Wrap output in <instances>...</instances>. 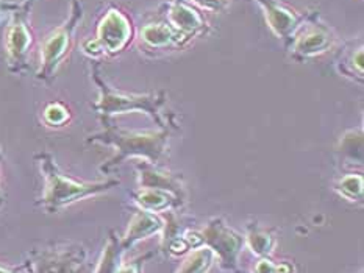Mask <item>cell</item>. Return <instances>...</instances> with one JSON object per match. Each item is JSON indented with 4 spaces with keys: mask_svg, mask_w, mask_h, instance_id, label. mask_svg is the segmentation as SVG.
<instances>
[{
    "mask_svg": "<svg viewBox=\"0 0 364 273\" xmlns=\"http://www.w3.org/2000/svg\"><path fill=\"white\" fill-rule=\"evenodd\" d=\"M104 123L105 130L90 136L88 139L90 143H100L116 148L113 158L100 167L102 172L112 170L129 158H139L158 166L168 155L171 136L169 130L129 131L119 128L117 125L109 122V119H104Z\"/></svg>",
    "mask_w": 364,
    "mask_h": 273,
    "instance_id": "cell-1",
    "label": "cell"
},
{
    "mask_svg": "<svg viewBox=\"0 0 364 273\" xmlns=\"http://www.w3.org/2000/svg\"><path fill=\"white\" fill-rule=\"evenodd\" d=\"M41 167V174L46 179V189L43 195V205L47 211L55 213L63 206H68L70 203L78 201L91 195H97L105 191H109L112 187L119 184V179H107V182L97 183H80L75 179L61 174L52 155L41 153L36 156Z\"/></svg>",
    "mask_w": 364,
    "mask_h": 273,
    "instance_id": "cell-2",
    "label": "cell"
},
{
    "mask_svg": "<svg viewBox=\"0 0 364 273\" xmlns=\"http://www.w3.org/2000/svg\"><path fill=\"white\" fill-rule=\"evenodd\" d=\"M94 80H96L100 97L97 104L94 105L96 111L104 117L109 119L116 114H125V113H144L150 119H152L161 130H168L169 119H166L163 113V108L166 105V92H150V94H127L119 92L102 80L97 72H94Z\"/></svg>",
    "mask_w": 364,
    "mask_h": 273,
    "instance_id": "cell-3",
    "label": "cell"
},
{
    "mask_svg": "<svg viewBox=\"0 0 364 273\" xmlns=\"http://www.w3.org/2000/svg\"><path fill=\"white\" fill-rule=\"evenodd\" d=\"M336 44V36L326 23L318 19H305L302 26L288 43L292 58L297 61H306L319 55L327 53Z\"/></svg>",
    "mask_w": 364,
    "mask_h": 273,
    "instance_id": "cell-4",
    "label": "cell"
},
{
    "mask_svg": "<svg viewBox=\"0 0 364 273\" xmlns=\"http://www.w3.org/2000/svg\"><path fill=\"white\" fill-rule=\"evenodd\" d=\"M200 234L203 245H207L213 253L218 255L223 267L230 270L238 269L240 255L244 245L242 236L220 218H213Z\"/></svg>",
    "mask_w": 364,
    "mask_h": 273,
    "instance_id": "cell-5",
    "label": "cell"
},
{
    "mask_svg": "<svg viewBox=\"0 0 364 273\" xmlns=\"http://www.w3.org/2000/svg\"><path fill=\"white\" fill-rule=\"evenodd\" d=\"M82 19V8L77 2H74V11L70 19L65 26L55 30L53 33L46 39L41 50V69H39V78H50L57 72L61 61L69 52L70 41H73V33L77 27L78 21Z\"/></svg>",
    "mask_w": 364,
    "mask_h": 273,
    "instance_id": "cell-6",
    "label": "cell"
},
{
    "mask_svg": "<svg viewBox=\"0 0 364 273\" xmlns=\"http://www.w3.org/2000/svg\"><path fill=\"white\" fill-rule=\"evenodd\" d=\"M133 27L125 13L112 8L104 14L97 27V41L105 53L117 55L130 44Z\"/></svg>",
    "mask_w": 364,
    "mask_h": 273,
    "instance_id": "cell-7",
    "label": "cell"
},
{
    "mask_svg": "<svg viewBox=\"0 0 364 273\" xmlns=\"http://www.w3.org/2000/svg\"><path fill=\"white\" fill-rule=\"evenodd\" d=\"M258 4L263 8L264 19L272 33L289 43L299 27L304 23V16L292 10L289 5L283 4L282 0H258Z\"/></svg>",
    "mask_w": 364,
    "mask_h": 273,
    "instance_id": "cell-8",
    "label": "cell"
},
{
    "mask_svg": "<svg viewBox=\"0 0 364 273\" xmlns=\"http://www.w3.org/2000/svg\"><path fill=\"white\" fill-rule=\"evenodd\" d=\"M136 170L139 177V187H142V189L164 191L173 195L180 203V206L185 205L186 191L180 177L169 174V172L160 169L155 164L142 160L136 162Z\"/></svg>",
    "mask_w": 364,
    "mask_h": 273,
    "instance_id": "cell-9",
    "label": "cell"
},
{
    "mask_svg": "<svg viewBox=\"0 0 364 273\" xmlns=\"http://www.w3.org/2000/svg\"><path fill=\"white\" fill-rule=\"evenodd\" d=\"M166 22L169 23L173 31L183 36L189 41L193 36L200 35L207 28V21L203 14L194 5L185 0H176L168 6L166 11Z\"/></svg>",
    "mask_w": 364,
    "mask_h": 273,
    "instance_id": "cell-10",
    "label": "cell"
},
{
    "mask_svg": "<svg viewBox=\"0 0 364 273\" xmlns=\"http://www.w3.org/2000/svg\"><path fill=\"white\" fill-rule=\"evenodd\" d=\"M35 265L36 273H82L85 253L78 248H65L43 255Z\"/></svg>",
    "mask_w": 364,
    "mask_h": 273,
    "instance_id": "cell-11",
    "label": "cell"
},
{
    "mask_svg": "<svg viewBox=\"0 0 364 273\" xmlns=\"http://www.w3.org/2000/svg\"><path fill=\"white\" fill-rule=\"evenodd\" d=\"M139 41L146 50H166L188 43L183 36L173 31L166 21L149 22L142 26L139 30Z\"/></svg>",
    "mask_w": 364,
    "mask_h": 273,
    "instance_id": "cell-12",
    "label": "cell"
},
{
    "mask_svg": "<svg viewBox=\"0 0 364 273\" xmlns=\"http://www.w3.org/2000/svg\"><path fill=\"white\" fill-rule=\"evenodd\" d=\"M164 228V221L158 217L155 213H149V211L139 209L134 213L130 218L129 230H127L125 236L121 239L122 247L125 250L132 248L139 240H144L155 236V234L161 233Z\"/></svg>",
    "mask_w": 364,
    "mask_h": 273,
    "instance_id": "cell-13",
    "label": "cell"
},
{
    "mask_svg": "<svg viewBox=\"0 0 364 273\" xmlns=\"http://www.w3.org/2000/svg\"><path fill=\"white\" fill-rule=\"evenodd\" d=\"M31 44V35L27 23L22 19L14 21L6 38V49L13 65H23Z\"/></svg>",
    "mask_w": 364,
    "mask_h": 273,
    "instance_id": "cell-14",
    "label": "cell"
},
{
    "mask_svg": "<svg viewBox=\"0 0 364 273\" xmlns=\"http://www.w3.org/2000/svg\"><path fill=\"white\" fill-rule=\"evenodd\" d=\"M133 197L139 208L149 211V213H163L169 208H180V203L176 200V197L164 191L142 189V187H139V191Z\"/></svg>",
    "mask_w": 364,
    "mask_h": 273,
    "instance_id": "cell-15",
    "label": "cell"
},
{
    "mask_svg": "<svg viewBox=\"0 0 364 273\" xmlns=\"http://www.w3.org/2000/svg\"><path fill=\"white\" fill-rule=\"evenodd\" d=\"M124 252L125 248L122 247L121 239H117L114 233H109L108 244L104 250V255H102L96 273H117L122 265Z\"/></svg>",
    "mask_w": 364,
    "mask_h": 273,
    "instance_id": "cell-16",
    "label": "cell"
},
{
    "mask_svg": "<svg viewBox=\"0 0 364 273\" xmlns=\"http://www.w3.org/2000/svg\"><path fill=\"white\" fill-rule=\"evenodd\" d=\"M247 245L259 257H269L274 252L275 238L271 233L259 228L258 225H250L247 230Z\"/></svg>",
    "mask_w": 364,
    "mask_h": 273,
    "instance_id": "cell-17",
    "label": "cell"
},
{
    "mask_svg": "<svg viewBox=\"0 0 364 273\" xmlns=\"http://www.w3.org/2000/svg\"><path fill=\"white\" fill-rule=\"evenodd\" d=\"M215 257L216 255L208 247L196 248V252L186 257L177 273H207L215 262Z\"/></svg>",
    "mask_w": 364,
    "mask_h": 273,
    "instance_id": "cell-18",
    "label": "cell"
},
{
    "mask_svg": "<svg viewBox=\"0 0 364 273\" xmlns=\"http://www.w3.org/2000/svg\"><path fill=\"white\" fill-rule=\"evenodd\" d=\"M364 179L358 174H347L336 183V191L341 197L349 201L363 200Z\"/></svg>",
    "mask_w": 364,
    "mask_h": 273,
    "instance_id": "cell-19",
    "label": "cell"
},
{
    "mask_svg": "<svg viewBox=\"0 0 364 273\" xmlns=\"http://www.w3.org/2000/svg\"><path fill=\"white\" fill-rule=\"evenodd\" d=\"M343 66H341V72L346 77H358L360 80H363V74H364V69H363V45L357 47V49H352L349 53L346 55V57L341 60Z\"/></svg>",
    "mask_w": 364,
    "mask_h": 273,
    "instance_id": "cell-20",
    "label": "cell"
},
{
    "mask_svg": "<svg viewBox=\"0 0 364 273\" xmlns=\"http://www.w3.org/2000/svg\"><path fill=\"white\" fill-rule=\"evenodd\" d=\"M44 121L50 127H63L70 121V113L60 101H53L44 109Z\"/></svg>",
    "mask_w": 364,
    "mask_h": 273,
    "instance_id": "cell-21",
    "label": "cell"
},
{
    "mask_svg": "<svg viewBox=\"0 0 364 273\" xmlns=\"http://www.w3.org/2000/svg\"><path fill=\"white\" fill-rule=\"evenodd\" d=\"M189 2H191V5L199 6L203 11L218 13L223 11L230 0H189Z\"/></svg>",
    "mask_w": 364,
    "mask_h": 273,
    "instance_id": "cell-22",
    "label": "cell"
},
{
    "mask_svg": "<svg viewBox=\"0 0 364 273\" xmlns=\"http://www.w3.org/2000/svg\"><path fill=\"white\" fill-rule=\"evenodd\" d=\"M253 273H280V264H274L269 257H261Z\"/></svg>",
    "mask_w": 364,
    "mask_h": 273,
    "instance_id": "cell-23",
    "label": "cell"
},
{
    "mask_svg": "<svg viewBox=\"0 0 364 273\" xmlns=\"http://www.w3.org/2000/svg\"><path fill=\"white\" fill-rule=\"evenodd\" d=\"M83 52L86 55H90V57H100V55L105 53L97 39H90V41H85L83 43Z\"/></svg>",
    "mask_w": 364,
    "mask_h": 273,
    "instance_id": "cell-24",
    "label": "cell"
},
{
    "mask_svg": "<svg viewBox=\"0 0 364 273\" xmlns=\"http://www.w3.org/2000/svg\"><path fill=\"white\" fill-rule=\"evenodd\" d=\"M150 255L144 256V257H139V260L133 261L127 265H121V269L117 270V273H142V265H144V261L147 260Z\"/></svg>",
    "mask_w": 364,
    "mask_h": 273,
    "instance_id": "cell-25",
    "label": "cell"
},
{
    "mask_svg": "<svg viewBox=\"0 0 364 273\" xmlns=\"http://www.w3.org/2000/svg\"><path fill=\"white\" fill-rule=\"evenodd\" d=\"M19 269H6V267H4V265H0V273H16L18 272Z\"/></svg>",
    "mask_w": 364,
    "mask_h": 273,
    "instance_id": "cell-26",
    "label": "cell"
},
{
    "mask_svg": "<svg viewBox=\"0 0 364 273\" xmlns=\"http://www.w3.org/2000/svg\"><path fill=\"white\" fill-rule=\"evenodd\" d=\"M0 203H2V194H0Z\"/></svg>",
    "mask_w": 364,
    "mask_h": 273,
    "instance_id": "cell-27",
    "label": "cell"
}]
</instances>
